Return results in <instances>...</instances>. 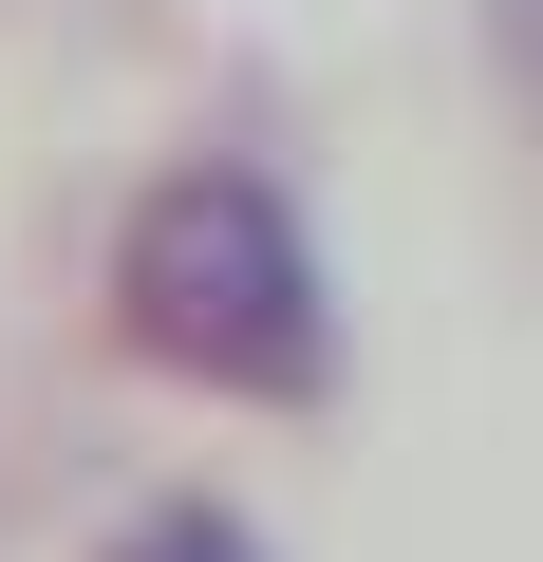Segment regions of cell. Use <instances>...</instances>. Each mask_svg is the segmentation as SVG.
<instances>
[{
    "instance_id": "2",
    "label": "cell",
    "mask_w": 543,
    "mask_h": 562,
    "mask_svg": "<svg viewBox=\"0 0 543 562\" xmlns=\"http://www.w3.org/2000/svg\"><path fill=\"white\" fill-rule=\"evenodd\" d=\"M113 562H282V543H262L244 506H132V525H113Z\"/></svg>"
},
{
    "instance_id": "1",
    "label": "cell",
    "mask_w": 543,
    "mask_h": 562,
    "mask_svg": "<svg viewBox=\"0 0 543 562\" xmlns=\"http://www.w3.org/2000/svg\"><path fill=\"white\" fill-rule=\"evenodd\" d=\"M113 338L188 394H244V413H319L338 394V281H319V225L282 169L244 150H188L132 188L113 225Z\"/></svg>"
}]
</instances>
